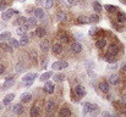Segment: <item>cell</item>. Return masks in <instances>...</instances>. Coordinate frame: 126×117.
Segmentation results:
<instances>
[{"instance_id":"e575fe53","label":"cell","mask_w":126,"mask_h":117,"mask_svg":"<svg viewBox=\"0 0 126 117\" xmlns=\"http://www.w3.org/2000/svg\"><path fill=\"white\" fill-rule=\"evenodd\" d=\"M93 9H94V11H95L97 13H99V12L102 11V5H100L98 1H93Z\"/></svg>"},{"instance_id":"4316f807","label":"cell","mask_w":126,"mask_h":117,"mask_svg":"<svg viewBox=\"0 0 126 117\" xmlns=\"http://www.w3.org/2000/svg\"><path fill=\"white\" fill-rule=\"evenodd\" d=\"M109 83L113 84V85H116V84L119 83V76H118V75H111V76L109 77Z\"/></svg>"},{"instance_id":"30bf717a","label":"cell","mask_w":126,"mask_h":117,"mask_svg":"<svg viewBox=\"0 0 126 117\" xmlns=\"http://www.w3.org/2000/svg\"><path fill=\"white\" fill-rule=\"evenodd\" d=\"M12 112L16 114V115H21V114L23 112V106H22L21 104L14 105V106H12Z\"/></svg>"},{"instance_id":"3957f363","label":"cell","mask_w":126,"mask_h":117,"mask_svg":"<svg viewBox=\"0 0 126 117\" xmlns=\"http://www.w3.org/2000/svg\"><path fill=\"white\" fill-rule=\"evenodd\" d=\"M15 13H18V11L15 10V9H9V10H6V11H4V12L1 13V18H2V20H9V18H11Z\"/></svg>"},{"instance_id":"91938a15","label":"cell","mask_w":126,"mask_h":117,"mask_svg":"<svg viewBox=\"0 0 126 117\" xmlns=\"http://www.w3.org/2000/svg\"><path fill=\"white\" fill-rule=\"evenodd\" d=\"M124 114H125V115H126V111H125V112H124Z\"/></svg>"},{"instance_id":"60d3db41","label":"cell","mask_w":126,"mask_h":117,"mask_svg":"<svg viewBox=\"0 0 126 117\" xmlns=\"http://www.w3.org/2000/svg\"><path fill=\"white\" fill-rule=\"evenodd\" d=\"M53 0H45L44 1V5H45V9H51V6H53Z\"/></svg>"},{"instance_id":"f5cc1de1","label":"cell","mask_w":126,"mask_h":117,"mask_svg":"<svg viewBox=\"0 0 126 117\" xmlns=\"http://www.w3.org/2000/svg\"><path fill=\"white\" fill-rule=\"evenodd\" d=\"M36 2L37 4H42V0H36Z\"/></svg>"},{"instance_id":"b9f144b4","label":"cell","mask_w":126,"mask_h":117,"mask_svg":"<svg viewBox=\"0 0 126 117\" xmlns=\"http://www.w3.org/2000/svg\"><path fill=\"white\" fill-rule=\"evenodd\" d=\"M97 32H98V28H97V27H92V28L89 29V32H88V34H89L91 37H93V36H94V34H95Z\"/></svg>"},{"instance_id":"44dd1931","label":"cell","mask_w":126,"mask_h":117,"mask_svg":"<svg viewBox=\"0 0 126 117\" xmlns=\"http://www.w3.org/2000/svg\"><path fill=\"white\" fill-rule=\"evenodd\" d=\"M118 52H119L118 46H116V45H114V44H111V45L108 48V52H107V54H110V55H116Z\"/></svg>"},{"instance_id":"8d00e7d4","label":"cell","mask_w":126,"mask_h":117,"mask_svg":"<svg viewBox=\"0 0 126 117\" xmlns=\"http://www.w3.org/2000/svg\"><path fill=\"white\" fill-rule=\"evenodd\" d=\"M25 22H26V18H25V17H20V18H17L16 21H14V25H15V26H16V25H17V26H21V25H23Z\"/></svg>"},{"instance_id":"603a6c76","label":"cell","mask_w":126,"mask_h":117,"mask_svg":"<svg viewBox=\"0 0 126 117\" xmlns=\"http://www.w3.org/2000/svg\"><path fill=\"white\" fill-rule=\"evenodd\" d=\"M105 45H107V40L104 38H99L97 41H95V46H97L98 49H103Z\"/></svg>"},{"instance_id":"484cf974","label":"cell","mask_w":126,"mask_h":117,"mask_svg":"<svg viewBox=\"0 0 126 117\" xmlns=\"http://www.w3.org/2000/svg\"><path fill=\"white\" fill-rule=\"evenodd\" d=\"M30 115L32 117H36L39 115V107L37 106V105H33L32 107H31V111H30Z\"/></svg>"},{"instance_id":"f907efd6","label":"cell","mask_w":126,"mask_h":117,"mask_svg":"<svg viewBox=\"0 0 126 117\" xmlns=\"http://www.w3.org/2000/svg\"><path fill=\"white\" fill-rule=\"evenodd\" d=\"M123 71H124V72H126V62H124V64H123Z\"/></svg>"},{"instance_id":"7bdbcfd3","label":"cell","mask_w":126,"mask_h":117,"mask_svg":"<svg viewBox=\"0 0 126 117\" xmlns=\"http://www.w3.org/2000/svg\"><path fill=\"white\" fill-rule=\"evenodd\" d=\"M6 7H7V2L5 0H1L0 1V10H6Z\"/></svg>"},{"instance_id":"11a10c76","label":"cell","mask_w":126,"mask_h":117,"mask_svg":"<svg viewBox=\"0 0 126 117\" xmlns=\"http://www.w3.org/2000/svg\"><path fill=\"white\" fill-rule=\"evenodd\" d=\"M20 1H21V2H23V1H26V0H20Z\"/></svg>"},{"instance_id":"e0dca14e","label":"cell","mask_w":126,"mask_h":117,"mask_svg":"<svg viewBox=\"0 0 126 117\" xmlns=\"http://www.w3.org/2000/svg\"><path fill=\"white\" fill-rule=\"evenodd\" d=\"M0 49L4 51H7V52H12V46L7 43H4V41L0 43Z\"/></svg>"},{"instance_id":"2e32d148","label":"cell","mask_w":126,"mask_h":117,"mask_svg":"<svg viewBox=\"0 0 126 117\" xmlns=\"http://www.w3.org/2000/svg\"><path fill=\"white\" fill-rule=\"evenodd\" d=\"M54 109H55V101H53V100L47 101V104H45V110H47L48 112H51V111H54Z\"/></svg>"},{"instance_id":"d6a6232c","label":"cell","mask_w":126,"mask_h":117,"mask_svg":"<svg viewBox=\"0 0 126 117\" xmlns=\"http://www.w3.org/2000/svg\"><path fill=\"white\" fill-rule=\"evenodd\" d=\"M54 79H55V82L61 83V82H64V80H65V75H63V73H55Z\"/></svg>"},{"instance_id":"d4e9b609","label":"cell","mask_w":126,"mask_h":117,"mask_svg":"<svg viewBox=\"0 0 126 117\" xmlns=\"http://www.w3.org/2000/svg\"><path fill=\"white\" fill-rule=\"evenodd\" d=\"M104 61H107L108 64H114V62H116L115 55H110V54H107V55L104 56Z\"/></svg>"},{"instance_id":"8992f818","label":"cell","mask_w":126,"mask_h":117,"mask_svg":"<svg viewBox=\"0 0 126 117\" xmlns=\"http://www.w3.org/2000/svg\"><path fill=\"white\" fill-rule=\"evenodd\" d=\"M25 25H26L28 28H34V27H36V25H37V20H36V17H30V18H26Z\"/></svg>"},{"instance_id":"cb8c5ba5","label":"cell","mask_w":126,"mask_h":117,"mask_svg":"<svg viewBox=\"0 0 126 117\" xmlns=\"http://www.w3.org/2000/svg\"><path fill=\"white\" fill-rule=\"evenodd\" d=\"M39 48H41L42 51L47 52V51L49 50V41H48V40H42L41 44H39Z\"/></svg>"},{"instance_id":"7c38bea8","label":"cell","mask_w":126,"mask_h":117,"mask_svg":"<svg viewBox=\"0 0 126 117\" xmlns=\"http://www.w3.org/2000/svg\"><path fill=\"white\" fill-rule=\"evenodd\" d=\"M56 18H58L60 22H65V21L67 20V15H66L65 11H58V13H56Z\"/></svg>"},{"instance_id":"db71d44e","label":"cell","mask_w":126,"mask_h":117,"mask_svg":"<svg viewBox=\"0 0 126 117\" xmlns=\"http://www.w3.org/2000/svg\"><path fill=\"white\" fill-rule=\"evenodd\" d=\"M1 57H2V54H1V51H0V59H1Z\"/></svg>"},{"instance_id":"7a4b0ae2","label":"cell","mask_w":126,"mask_h":117,"mask_svg":"<svg viewBox=\"0 0 126 117\" xmlns=\"http://www.w3.org/2000/svg\"><path fill=\"white\" fill-rule=\"evenodd\" d=\"M69 66V64L66 62V61H55L53 65H51V68L54 70V71H60V70H63V68H65V67H67Z\"/></svg>"},{"instance_id":"83f0119b","label":"cell","mask_w":126,"mask_h":117,"mask_svg":"<svg viewBox=\"0 0 126 117\" xmlns=\"http://www.w3.org/2000/svg\"><path fill=\"white\" fill-rule=\"evenodd\" d=\"M99 89H100L103 93H108V91H109V84H108L107 82H102V83L99 84Z\"/></svg>"},{"instance_id":"f6af8a7d","label":"cell","mask_w":126,"mask_h":117,"mask_svg":"<svg viewBox=\"0 0 126 117\" xmlns=\"http://www.w3.org/2000/svg\"><path fill=\"white\" fill-rule=\"evenodd\" d=\"M116 67H118V65H116V62H114V64H110V65L108 66V68H109V70H115Z\"/></svg>"},{"instance_id":"52a82bcc","label":"cell","mask_w":126,"mask_h":117,"mask_svg":"<svg viewBox=\"0 0 126 117\" xmlns=\"http://www.w3.org/2000/svg\"><path fill=\"white\" fill-rule=\"evenodd\" d=\"M27 31H28V27L23 23V25H21V26H18V27H17L16 33H17L18 36H25V34L27 33Z\"/></svg>"},{"instance_id":"277c9868","label":"cell","mask_w":126,"mask_h":117,"mask_svg":"<svg viewBox=\"0 0 126 117\" xmlns=\"http://www.w3.org/2000/svg\"><path fill=\"white\" fill-rule=\"evenodd\" d=\"M98 110V105L91 104V103H84L83 104V114H87L88 111H95Z\"/></svg>"},{"instance_id":"d590c367","label":"cell","mask_w":126,"mask_h":117,"mask_svg":"<svg viewBox=\"0 0 126 117\" xmlns=\"http://www.w3.org/2000/svg\"><path fill=\"white\" fill-rule=\"evenodd\" d=\"M58 38L60 39L61 41H67V40H69V37H67V34H66L65 32H60V33H59V37H58Z\"/></svg>"},{"instance_id":"74e56055","label":"cell","mask_w":126,"mask_h":117,"mask_svg":"<svg viewBox=\"0 0 126 117\" xmlns=\"http://www.w3.org/2000/svg\"><path fill=\"white\" fill-rule=\"evenodd\" d=\"M9 40H10V45H11L12 48H17V46H20V43H18V41H17L16 39L10 38Z\"/></svg>"},{"instance_id":"9a60e30c","label":"cell","mask_w":126,"mask_h":117,"mask_svg":"<svg viewBox=\"0 0 126 117\" xmlns=\"http://www.w3.org/2000/svg\"><path fill=\"white\" fill-rule=\"evenodd\" d=\"M51 50H53L54 54H60V52L63 51V45H61L60 43H55V44L51 46Z\"/></svg>"},{"instance_id":"d6986e66","label":"cell","mask_w":126,"mask_h":117,"mask_svg":"<svg viewBox=\"0 0 126 117\" xmlns=\"http://www.w3.org/2000/svg\"><path fill=\"white\" fill-rule=\"evenodd\" d=\"M89 22H91V20H89L88 16H80L77 18V23L79 25H88Z\"/></svg>"},{"instance_id":"ffe728a7","label":"cell","mask_w":126,"mask_h":117,"mask_svg":"<svg viewBox=\"0 0 126 117\" xmlns=\"http://www.w3.org/2000/svg\"><path fill=\"white\" fill-rule=\"evenodd\" d=\"M32 100V94H30V93H23L22 95H21V101L22 103H30Z\"/></svg>"},{"instance_id":"f546056e","label":"cell","mask_w":126,"mask_h":117,"mask_svg":"<svg viewBox=\"0 0 126 117\" xmlns=\"http://www.w3.org/2000/svg\"><path fill=\"white\" fill-rule=\"evenodd\" d=\"M36 36H37V37H39V38H43V37H45V29H44L43 27H39V28H37V29H36Z\"/></svg>"},{"instance_id":"816d5d0a","label":"cell","mask_w":126,"mask_h":117,"mask_svg":"<svg viewBox=\"0 0 126 117\" xmlns=\"http://www.w3.org/2000/svg\"><path fill=\"white\" fill-rule=\"evenodd\" d=\"M103 116H110V114L107 112V111H104V112H103Z\"/></svg>"},{"instance_id":"bcb514c9","label":"cell","mask_w":126,"mask_h":117,"mask_svg":"<svg viewBox=\"0 0 126 117\" xmlns=\"http://www.w3.org/2000/svg\"><path fill=\"white\" fill-rule=\"evenodd\" d=\"M67 1H69L70 5H77L80 2V0H67Z\"/></svg>"},{"instance_id":"5b68a950","label":"cell","mask_w":126,"mask_h":117,"mask_svg":"<svg viewBox=\"0 0 126 117\" xmlns=\"http://www.w3.org/2000/svg\"><path fill=\"white\" fill-rule=\"evenodd\" d=\"M54 83L53 82H49V80H45V85H44V91L49 93V94H53L54 93Z\"/></svg>"},{"instance_id":"ab89813d","label":"cell","mask_w":126,"mask_h":117,"mask_svg":"<svg viewBox=\"0 0 126 117\" xmlns=\"http://www.w3.org/2000/svg\"><path fill=\"white\" fill-rule=\"evenodd\" d=\"M22 71H23V65H22L21 62H18V64L16 65V72H17V73H21Z\"/></svg>"},{"instance_id":"5bb4252c","label":"cell","mask_w":126,"mask_h":117,"mask_svg":"<svg viewBox=\"0 0 126 117\" xmlns=\"http://www.w3.org/2000/svg\"><path fill=\"white\" fill-rule=\"evenodd\" d=\"M59 116L60 117H69L71 116V111L69 107H63L60 111H59Z\"/></svg>"},{"instance_id":"ac0fdd59","label":"cell","mask_w":126,"mask_h":117,"mask_svg":"<svg viewBox=\"0 0 126 117\" xmlns=\"http://www.w3.org/2000/svg\"><path fill=\"white\" fill-rule=\"evenodd\" d=\"M116 20H118V22L120 23V25H123V23H125L126 22V15L124 12H118L116 13Z\"/></svg>"},{"instance_id":"680465c9","label":"cell","mask_w":126,"mask_h":117,"mask_svg":"<svg viewBox=\"0 0 126 117\" xmlns=\"http://www.w3.org/2000/svg\"><path fill=\"white\" fill-rule=\"evenodd\" d=\"M121 1H126V0H121Z\"/></svg>"},{"instance_id":"c3c4849f","label":"cell","mask_w":126,"mask_h":117,"mask_svg":"<svg viewBox=\"0 0 126 117\" xmlns=\"http://www.w3.org/2000/svg\"><path fill=\"white\" fill-rule=\"evenodd\" d=\"M31 56H32V60H37V54L33 51V52H31Z\"/></svg>"},{"instance_id":"6da1fadb","label":"cell","mask_w":126,"mask_h":117,"mask_svg":"<svg viewBox=\"0 0 126 117\" xmlns=\"http://www.w3.org/2000/svg\"><path fill=\"white\" fill-rule=\"evenodd\" d=\"M37 78V75L36 73H27L25 77L22 78V82L26 84V87H31L32 85V83H33V80Z\"/></svg>"},{"instance_id":"ee69618b","label":"cell","mask_w":126,"mask_h":117,"mask_svg":"<svg viewBox=\"0 0 126 117\" xmlns=\"http://www.w3.org/2000/svg\"><path fill=\"white\" fill-rule=\"evenodd\" d=\"M47 65H48V59H43L41 67H42V68H45V67H47Z\"/></svg>"},{"instance_id":"ba28073f","label":"cell","mask_w":126,"mask_h":117,"mask_svg":"<svg viewBox=\"0 0 126 117\" xmlns=\"http://www.w3.org/2000/svg\"><path fill=\"white\" fill-rule=\"evenodd\" d=\"M75 93H76V95L79 98H82V96H84V94H86V90H84V88L82 85H76L75 87Z\"/></svg>"},{"instance_id":"f35d334b","label":"cell","mask_w":126,"mask_h":117,"mask_svg":"<svg viewBox=\"0 0 126 117\" xmlns=\"http://www.w3.org/2000/svg\"><path fill=\"white\" fill-rule=\"evenodd\" d=\"M89 20H91V22H98V21H99V16H98L97 13H95V15L93 13L92 16H89Z\"/></svg>"},{"instance_id":"1f68e13d","label":"cell","mask_w":126,"mask_h":117,"mask_svg":"<svg viewBox=\"0 0 126 117\" xmlns=\"http://www.w3.org/2000/svg\"><path fill=\"white\" fill-rule=\"evenodd\" d=\"M28 41H30V38L27 37V36H22V38L20 39V46H26L27 44H28Z\"/></svg>"},{"instance_id":"9c48e42d","label":"cell","mask_w":126,"mask_h":117,"mask_svg":"<svg viewBox=\"0 0 126 117\" xmlns=\"http://www.w3.org/2000/svg\"><path fill=\"white\" fill-rule=\"evenodd\" d=\"M15 85V79L12 77H9L6 78V80H5V83H4V89H9V88H11V87H14Z\"/></svg>"},{"instance_id":"681fc988","label":"cell","mask_w":126,"mask_h":117,"mask_svg":"<svg viewBox=\"0 0 126 117\" xmlns=\"http://www.w3.org/2000/svg\"><path fill=\"white\" fill-rule=\"evenodd\" d=\"M4 72H5V67L2 65H0V75H2Z\"/></svg>"},{"instance_id":"836d02e7","label":"cell","mask_w":126,"mask_h":117,"mask_svg":"<svg viewBox=\"0 0 126 117\" xmlns=\"http://www.w3.org/2000/svg\"><path fill=\"white\" fill-rule=\"evenodd\" d=\"M51 76H53V73H51V72H45V73H43L42 76H41L39 80H41V82H45V80H48Z\"/></svg>"},{"instance_id":"7402d4cb","label":"cell","mask_w":126,"mask_h":117,"mask_svg":"<svg viewBox=\"0 0 126 117\" xmlns=\"http://www.w3.org/2000/svg\"><path fill=\"white\" fill-rule=\"evenodd\" d=\"M14 98H15V94H12V93H11V94H7V95L4 98L2 104H4V105H9V104L14 100Z\"/></svg>"},{"instance_id":"4dcf8cb0","label":"cell","mask_w":126,"mask_h":117,"mask_svg":"<svg viewBox=\"0 0 126 117\" xmlns=\"http://www.w3.org/2000/svg\"><path fill=\"white\" fill-rule=\"evenodd\" d=\"M104 9H105L108 12H118V10H119L118 6H113V5H105Z\"/></svg>"},{"instance_id":"f1b7e54d","label":"cell","mask_w":126,"mask_h":117,"mask_svg":"<svg viewBox=\"0 0 126 117\" xmlns=\"http://www.w3.org/2000/svg\"><path fill=\"white\" fill-rule=\"evenodd\" d=\"M10 38H11V33H10V32H2V33L0 34V40H1V41L9 40Z\"/></svg>"},{"instance_id":"7dc6e473","label":"cell","mask_w":126,"mask_h":117,"mask_svg":"<svg viewBox=\"0 0 126 117\" xmlns=\"http://www.w3.org/2000/svg\"><path fill=\"white\" fill-rule=\"evenodd\" d=\"M121 103H123L124 105H126V94H125V95H123V96H121Z\"/></svg>"},{"instance_id":"4fadbf2b","label":"cell","mask_w":126,"mask_h":117,"mask_svg":"<svg viewBox=\"0 0 126 117\" xmlns=\"http://www.w3.org/2000/svg\"><path fill=\"white\" fill-rule=\"evenodd\" d=\"M71 49H72V51L74 52H76V54H79V52H81L82 51V45L79 43V41H75L74 44H72V46H71Z\"/></svg>"},{"instance_id":"9f6ffc18","label":"cell","mask_w":126,"mask_h":117,"mask_svg":"<svg viewBox=\"0 0 126 117\" xmlns=\"http://www.w3.org/2000/svg\"><path fill=\"white\" fill-rule=\"evenodd\" d=\"M53 1H59V0H53Z\"/></svg>"},{"instance_id":"6f0895ef","label":"cell","mask_w":126,"mask_h":117,"mask_svg":"<svg viewBox=\"0 0 126 117\" xmlns=\"http://www.w3.org/2000/svg\"><path fill=\"white\" fill-rule=\"evenodd\" d=\"M0 89H1V84H0Z\"/></svg>"},{"instance_id":"8fae6325","label":"cell","mask_w":126,"mask_h":117,"mask_svg":"<svg viewBox=\"0 0 126 117\" xmlns=\"http://www.w3.org/2000/svg\"><path fill=\"white\" fill-rule=\"evenodd\" d=\"M33 15H34L36 18L42 20V18H44V10L41 9V7H38V9H36V10L33 11Z\"/></svg>"}]
</instances>
